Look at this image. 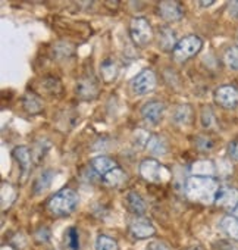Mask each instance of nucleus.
<instances>
[{
  "label": "nucleus",
  "mask_w": 238,
  "mask_h": 250,
  "mask_svg": "<svg viewBox=\"0 0 238 250\" xmlns=\"http://www.w3.org/2000/svg\"><path fill=\"white\" fill-rule=\"evenodd\" d=\"M220 190L219 181L213 177H196L191 175L185 181V194L190 200L203 205L215 203L218 191Z\"/></svg>",
  "instance_id": "nucleus-1"
},
{
  "label": "nucleus",
  "mask_w": 238,
  "mask_h": 250,
  "mask_svg": "<svg viewBox=\"0 0 238 250\" xmlns=\"http://www.w3.org/2000/svg\"><path fill=\"white\" fill-rule=\"evenodd\" d=\"M79 196L72 188H62L55 193L47 202V210L55 216L71 215L78 206Z\"/></svg>",
  "instance_id": "nucleus-2"
},
{
  "label": "nucleus",
  "mask_w": 238,
  "mask_h": 250,
  "mask_svg": "<svg viewBox=\"0 0 238 250\" xmlns=\"http://www.w3.org/2000/svg\"><path fill=\"white\" fill-rule=\"evenodd\" d=\"M203 47V40L196 36V34H191V36H187L184 39H181L178 42V44L175 46L174 49V59L178 62V63H184L187 61H190L193 56H196Z\"/></svg>",
  "instance_id": "nucleus-3"
},
{
  "label": "nucleus",
  "mask_w": 238,
  "mask_h": 250,
  "mask_svg": "<svg viewBox=\"0 0 238 250\" xmlns=\"http://www.w3.org/2000/svg\"><path fill=\"white\" fill-rule=\"evenodd\" d=\"M140 175L143 177V180H146L149 183H155V184L165 183L171 177L169 171L153 158L144 159L140 164Z\"/></svg>",
  "instance_id": "nucleus-4"
},
{
  "label": "nucleus",
  "mask_w": 238,
  "mask_h": 250,
  "mask_svg": "<svg viewBox=\"0 0 238 250\" xmlns=\"http://www.w3.org/2000/svg\"><path fill=\"white\" fill-rule=\"evenodd\" d=\"M130 36L136 46L146 47L153 40L152 25L149 24V21L146 18H141V17L134 18V20H131V24H130Z\"/></svg>",
  "instance_id": "nucleus-5"
},
{
  "label": "nucleus",
  "mask_w": 238,
  "mask_h": 250,
  "mask_svg": "<svg viewBox=\"0 0 238 250\" xmlns=\"http://www.w3.org/2000/svg\"><path fill=\"white\" fill-rule=\"evenodd\" d=\"M156 74L152 69H143L131 80V91L136 96H146L156 88Z\"/></svg>",
  "instance_id": "nucleus-6"
},
{
  "label": "nucleus",
  "mask_w": 238,
  "mask_h": 250,
  "mask_svg": "<svg viewBox=\"0 0 238 250\" xmlns=\"http://www.w3.org/2000/svg\"><path fill=\"white\" fill-rule=\"evenodd\" d=\"M215 102L225 107V109H234L238 106V88L234 85H220L215 90Z\"/></svg>",
  "instance_id": "nucleus-7"
},
{
  "label": "nucleus",
  "mask_w": 238,
  "mask_h": 250,
  "mask_svg": "<svg viewBox=\"0 0 238 250\" xmlns=\"http://www.w3.org/2000/svg\"><path fill=\"white\" fill-rule=\"evenodd\" d=\"M75 93L81 100H93L99 94V83L93 75H84L77 81Z\"/></svg>",
  "instance_id": "nucleus-8"
},
{
  "label": "nucleus",
  "mask_w": 238,
  "mask_h": 250,
  "mask_svg": "<svg viewBox=\"0 0 238 250\" xmlns=\"http://www.w3.org/2000/svg\"><path fill=\"white\" fill-rule=\"evenodd\" d=\"M158 12L168 22L179 21L184 17V9L181 3L175 2V0H171V2H160L158 5Z\"/></svg>",
  "instance_id": "nucleus-9"
},
{
  "label": "nucleus",
  "mask_w": 238,
  "mask_h": 250,
  "mask_svg": "<svg viewBox=\"0 0 238 250\" xmlns=\"http://www.w3.org/2000/svg\"><path fill=\"white\" fill-rule=\"evenodd\" d=\"M215 205L226 210H234L238 206V190L234 187H220Z\"/></svg>",
  "instance_id": "nucleus-10"
},
{
  "label": "nucleus",
  "mask_w": 238,
  "mask_h": 250,
  "mask_svg": "<svg viewBox=\"0 0 238 250\" xmlns=\"http://www.w3.org/2000/svg\"><path fill=\"white\" fill-rule=\"evenodd\" d=\"M163 112H165V104L158 100L149 102L141 107V115H143L144 121H147L149 124H153V125L160 122Z\"/></svg>",
  "instance_id": "nucleus-11"
},
{
  "label": "nucleus",
  "mask_w": 238,
  "mask_h": 250,
  "mask_svg": "<svg viewBox=\"0 0 238 250\" xmlns=\"http://www.w3.org/2000/svg\"><path fill=\"white\" fill-rule=\"evenodd\" d=\"M156 232L153 224L149 219H137L130 225V234L136 240H144Z\"/></svg>",
  "instance_id": "nucleus-12"
},
{
  "label": "nucleus",
  "mask_w": 238,
  "mask_h": 250,
  "mask_svg": "<svg viewBox=\"0 0 238 250\" xmlns=\"http://www.w3.org/2000/svg\"><path fill=\"white\" fill-rule=\"evenodd\" d=\"M12 155L21 168L22 180H25V177L28 175V171L31 168V152H30V149L27 146H18L14 149Z\"/></svg>",
  "instance_id": "nucleus-13"
},
{
  "label": "nucleus",
  "mask_w": 238,
  "mask_h": 250,
  "mask_svg": "<svg viewBox=\"0 0 238 250\" xmlns=\"http://www.w3.org/2000/svg\"><path fill=\"white\" fill-rule=\"evenodd\" d=\"M158 44H159V49H162L163 52H174L175 46L178 44V42L175 39V33L169 27L159 28Z\"/></svg>",
  "instance_id": "nucleus-14"
},
{
  "label": "nucleus",
  "mask_w": 238,
  "mask_h": 250,
  "mask_svg": "<svg viewBox=\"0 0 238 250\" xmlns=\"http://www.w3.org/2000/svg\"><path fill=\"white\" fill-rule=\"evenodd\" d=\"M125 206L134 215H144L146 213V209H147L146 208V202L136 191H130L125 196Z\"/></svg>",
  "instance_id": "nucleus-15"
},
{
  "label": "nucleus",
  "mask_w": 238,
  "mask_h": 250,
  "mask_svg": "<svg viewBox=\"0 0 238 250\" xmlns=\"http://www.w3.org/2000/svg\"><path fill=\"white\" fill-rule=\"evenodd\" d=\"M191 172L196 177H213L216 172V167L212 161L201 159V161H196L191 165Z\"/></svg>",
  "instance_id": "nucleus-16"
},
{
  "label": "nucleus",
  "mask_w": 238,
  "mask_h": 250,
  "mask_svg": "<svg viewBox=\"0 0 238 250\" xmlns=\"http://www.w3.org/2000/svg\"><path fill=\"white\" fill-rule=\"evenodd\" d=\"M91 168L100 174V175H106L107 172H110L112 169L118 168L116 162L113 159H110L109 156H97L91 161Z\"/></svg>",
  "instance_id": "nucleus-17"
},
{
  "label": "nucleus",
  "mask_w": 238,
  "mask_h": 250,
  "mask_svg": "<svg viewBox=\"0 0 238 250\" xmlns=\"http://www.w3.org/2000/svg\"><path fill=\"white\" fill-rule=\"evenodd\" d=\"M118 65L116 62L112 59V58H106L101 65H100V74H101V78L104 83H112L116 77H118Z\"/></svg>",
  "instance_id": "nucleus-18"
},
{
  "label": "nucleus",
  "mask_w": 238,
  "mask_h": 250,
  "mask_svg": "<svg viewBox=\"0 0 238 250\" xmlns=\"http://www.w3.org/2000/svg\"><path fill=\"white\" fill-rule=\"evenodd\" d=\"M127 181V174L121 168H115L103 175V183L109 187H121Z\"/></svg>",
  "instance_id": "nucleus-19"
},
{
  "label": "nucleus",
  "mask_w": 238,
  "mask_h": 250,
  "mask_svg": "<svg viewBox=\"0 0 238 250\" xmlns=\"http://www.w3.org/2000/svg\"><path fill=\"white\" fill-rule=\"evenodd\" d=\"M220 228L228 237H231L234 240H238V218L235 215L223 216L222 221H220Z\"/></svg>",
  "instance_id": "nucleus-20"
},
{
  "label": "nucleus",
  "mask_w": 238,
  "mask_h": 250,
  "mask_svg": "<svg viewBox=\"0 0 238 250\" xmlns=\"http://www.w3.org/2000/svg\"><path fill=\"white\" fill-rule=\"evenodd\" d=\"M24 107L28 113L37 115L43 110V100L33 93H27L24 97Z\"/></svg>",
  "instance_id": "nucleus-21"
},
{
  "label": "nucleus",
  "mask_w": 238,
  "mask_h": 250,
  "mask_svg": "<svg viewBox=\"0 0 238 250\" xmlns=\"http://www.w3.org/2000/svg\"><path fill=\"white\" fill-rule=\"evenodd\" d=\"M53 177H55V172L52 171V169H46V171H43L39 177H37V180L34 181V193L36 194H40V193H43L50 184H52V181H53Z\"/></svg>",
  "instance_id": "nucleus-22"
},
{
  "label": "nucleus",
  "mask_w": 238,
  "mask_h": 250,
  "mask_svg": "<svg viewBox=\"0 0 238 250\" xmlns=\"http://www.w3.org/2000/svg\"><path fill=\"white\" fill-rule=\"evenodd\" d=\"M147 150L153 155H165L166 153V145L162 139L156 136H150V140L147 143Z\"/></svg>",
  "instance_id": "nucleus-23"
},
{
  "label": "nucleus",
  "mask_w": 238,
  "mask_h": 250,
  "mask_svg": "<svg viewBox=\"0 0 238 250\" xmlns=\"http://www.w3.org/2000/svg\"><path fill=\"white\" fill-rule=\"evenodd\" d=\"M96 250H119L116 240H113L109 235H99L96 240Z\"/></svg>",
  "instance_id": "nucleus-24"
},
{
  "label": "nucleus",
  "mask_w": 238,
  "mask_h": 250,
  "mask_svg": "<svg viewBox=\"0 0 238 250\" xmlns=\"http://www.w3.org/2000/svg\"><path fill=\"white\" fill-rule=\"evenodd\" d=\"M223 61H225V65L232 69V71H238V46H234V47H229L225 55H223Z\"/></svg>",
  "instance_id": "nucleus-25"
},
{
  "label": "nucleus",
  "mask_w": 238,
  "mask_h": 250,
  "mask_svg": "<svg viewBox=\"0 0 238 250\" xmlns=\"http://www.w3.org/2000/svg\"><path fill=\"white\" fill-rule=\"evenodd\" d=\"M65 243L69 250H79V235L77 228L71 227L65 232Z\"/></svg>",
  "instance_id": "nucleus-26"
},
{
  "label": "nucleus",
  "mask_w": 238,
  "mask_h": 250,
  "mask_svg": "<svg viewBox=\"0 0 238 250\" xmlns=\"http://www.w3.org/2000/svg\"><path fill=\"white\" fill-rule=\"evenodd\" d=\"M190 116H191V109H190V106L182 104V106H179V107L175 110L174 121L178 122V124H185V122H188Z\"/></svg>",
  "instance_id": "nucleus-27"
},
{
  "label": "nucleus",
  "mask_w": 238,
  "mask_h": 250,
  "mask_svg": "<svg viewBox=\"0 0 238 250\" xmlns=\"http://www.w3.org/2000/svg\"><path fill=\"white\" fill-rule=\"evenodd\" d=\"M212 121H213V113H212V110L209 107H206L203 110V113H201V122H203L204 127H210Z\"/></svg>",
  "instance_id": "nucleus-28"
},
{
  "label": "nucleus",
  "mask_w": 238,
  "mask_h": 250,
  "mask_svg": "<svg viewBox=\"0 0 238 250\" xmlns=\"http://www.w3.org/2000/svg\"><path fill=\"white\" fill-rule=\"evenodd\" d=\"M228 155L232 161L238 162V142H232L228 145Z\"/></svg>",
  "instance_id": "nucleus-29"
},
{
  "label": "nucleus",
  "mask_w": 238,
  "mask_h": 250,
  "mask_svg": "<svg viewBox=\"0 0 238 250\" xmlns=\"http://www.w3.org/2000/svg\"><path fill=\"white\" fill-rule=\"evenodd\" d=\"M197 146H198L201 150H207V149H212V147H213V143H212L210 139L198 137V139H197Z\"/></svg>",
  "instance_id": "nucleus-30"
},
{
  "label": "nucleus",
  "mask_w": 238,
  "mask_h": 250,
  "mask_svg": "<svg viewBox=\"0 0 238 250\" xmlns=\"http://www.w3.org/2000/svg\"><path fill=\"white\" fill-rule=\"evenodd\" d=\"M149 250H171V249H169V246L166 243L158 240V241H152L149 244Z\"/></svg>",
  "instance_id": "nucleus-31"
},
{
  "label": "nucleus",
  "mask_w": 238,
  "mask_h": 250,
  "mask_svg": "<svg viewBox=\"0 0 238 250\" xmlns=\"http://www.w3.org/2000/svg\"><path fill=\"white\" fill-rule=\"evenodd\" d=\"M228 12L232 18H238V2H231L229 3V8H228Z\"/></svg>",
  "instance_id": "nucleus-32"
},
{
  "label": "nucleus",
  "mask_w": 238,
  "mask_h": 250,
  "mask_svg": "<svg viewBox=\"0 0 238 250\" xmlns=\"http://www.w3.org/2000/svg\"><path fill=\"white\" fill-rule=\"evenodd\" d=\"M213 3H215V2H200L198 5H200V6H203V8H209V6H212Z\"/></svg>",
  "instance_id": "nucleus-33"
},
{
  "label": "nucleus",
  "mask_w": 238,
  "mask_h": 250,
  "mask_svg": "<svg viewBox=\"0 0 238 250\" xmlns=\"http://www.w3.org/2000/svg\"><path fill=\"white\" fill-rule=\"evenodd\" d=\"M2 250H14V249H12L11 246H3V247H2Z\"/></svg>",
  "instance_id": "nucleus-34"
},
{
  "label": "nucleus",
  "mask_w": 238,
  "mask_h": 250,
  "mask_svg": "<svg viewBox=\"0 0 238 250\" xmlns=\"http://www.w3.org/2000/svg\"><path fill=\"white\" fill-rule=\"evenodd\" d=\"M234 215H235V216L238 218V206H237V208L234 209Z\"/></svg>",
  "instance_id": "nucleus-35"
}]
</instances>
